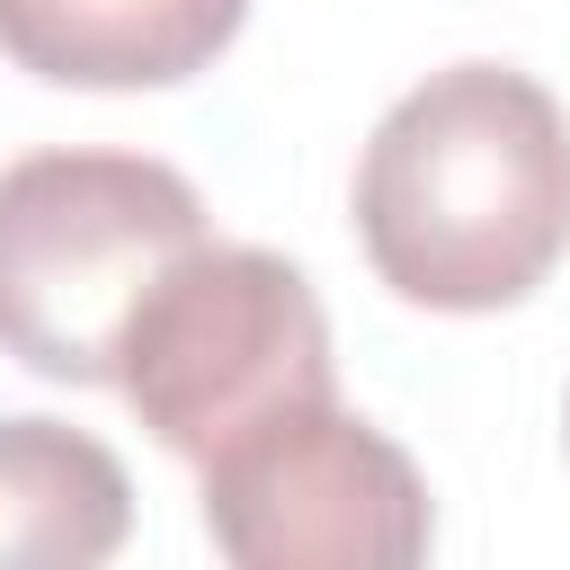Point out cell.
<instances>
[{"label":"cell","instance_id":"6da1fadb","mask_svg":"<svg viewBox=\"0 0 570 570\" xmlns=\"http://www.w3.org/2000/svg\"><path fill=\"white\" fill-rule=\"evenodd\" d=\"M356 240L419 312L525 303L570 249V116L508 62L401 89L356 160Z\"/></svg>","mask_w":570,"mask_h":570},{"label":"cell","instance_id":"7a4b0ae2","mask_svg":"<svg viewBox=\"0 0 570 570\" xmlns=\"http://www.w3.org/2000/svg\"><path fill=\"white\" fill-rule=\"evenodd\" d=\"M205 249V196L142 151H27L0 169V347L45 383H116L151 285Z\"/></svg>","mask_w":570,"mask_h":570},{"label":"cell","instance_id":"3957f363","mask_svg":"<svg viewBox=\"0 0 570 570\" xmlns=\"http://www.w3.org/2000/svg\"><path fill=\"white\" fill-rule=\"evenodd\" d=\"M116 392L134 401V419L178 454V463H214L240 428H258L267 410L294 401H338L330 374V321L321 294L303 285V267H285L276 249L249 240H205L187 249L151 303L125 330L116 356Z\"/></svg>","mask_w":570,"mask_h":570},{"label":"cell","instance_id":"277c9868","mask_svg":"<svg viewBox=\"0 0 570 570\" xmlns=\"http://www.w3.org/2000/svg\"><path fill=\"white\" fill-rule=\"evenodd\" d=\"M205 534L240 570H410L436 517L383 428L338 401H294L205 463Z\"/></svg>","mask_w":570,"mask_h":570},{"label":"cell","instance_id":"5b68a950","mask_svg":"<svg viewBox=\"0 0 570 570\" xmlns=\"http://www.w3.org/2000/svg\"><path fill=\"white\" fill-rule=\"evenodd\" d=\"M249 0H0V53L53 89H169L196 80Z\"/></svg>","mask_w":570,"mask_h":570},{"label":"cell","instance_id":"8992f818","mask_svg":"<svg viewBox=\"0 0 570 570\" xmlns=\"http://www.w3.org/2000/svg\"><path fill=\"white\" fill-rule=\"evenodd\" d=\"M134 481L125 463L62 419H0V561L89 570L125 543Z\"/></svg>","mask_w":570,"mask_h":570},{"label":"cell","instance_id":"52a82bcc","mask_svg":"<svg viewBox=\"0 0 570 570\" xmlns=\"http://www.w3.org/2000/svg\"><path fill=\"white\" fill-rule=\"evenodd\" d=\"M561 419H570V410H561Z\"/></svg>","mask_w":570,"mask_h":570}]
</instances>
